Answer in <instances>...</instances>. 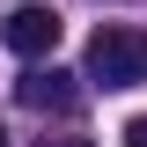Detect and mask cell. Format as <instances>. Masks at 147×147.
<instances>
[{"mask_svg":"<svg viewBox=\"0 0 147 147\" xmlns=\"http://www.w3.org/2000/svg\"><path fill=\"white\" fill-rule=\"evenodd\" d=\"M88 81H103V88H140L147 81V30L103 22V30L88 37Z\"/></svg>","mask_w":147,"mask_h":147,"instance_id":"obj_1","label":"cell"},{"mask_svg":"<svg viewBox=\"0 0 147 147\" xmlns=\"http://www.w3.org/2000/svg\"><path fill=\"white\" fill-rule=\"evenodd\" d=\"M0 37H7V52H22V59H44L59 44V15L44 7V0H15L7 15H0Z\"/></svg>","mask_w":147,"mask_h":147,"instance_id":"obj_2","label":"cell"},{"mask_svg":"<svg viewBox=\"0 0 147 147\" xmlns=\"http://www.w3.org/2000/svg\"><path fill=\"white\" fill-rule=\"evenodd\" d=\"M15 103L22 110H52V118H74V110H81V81L59 74V66H30L15 81Z\"/></svg>","mask_w":147,"mask_h":147,"instance_id":"obj_3","label":"cell"},{"mask_svg":"<svg viewBox=\"0 0 147 147\" xmlns=\"http://www.w3.org/2000/svg\"><path fill=\"white\" fill-rule=\"evenodd\" d=\"M125 147H147V118H132V125H125Z\"/></svg>","mask_w":147,"mask_h":147,"instance_id":"obj_4","label":"cell"},{"mask_svg":"<svg viewBox=\"0 0 147 147\" xmlns=\"http://www.w3.org/2000/svg\"><path fill=\"white\" fill-rule=\"evenodd\" d=\"M44 147H88V140H44Z\"/></svg>","mask_w":147,"mask_h":147,"instance_id":"obj_5","label":"cell"},{"mask_svg":"<svg viewBox=\"0 0 147 147\" xmlns=\"http://www.w3.org/2000/svg\"><path fill=\"white\" fill-rule=\"evenodd\" d=\"M0 147H7V125H0Z\"/></svg>","mask_w":147,"mask_h":147,"instance_id":"obj_6","label":"cell"}]
</instances>
